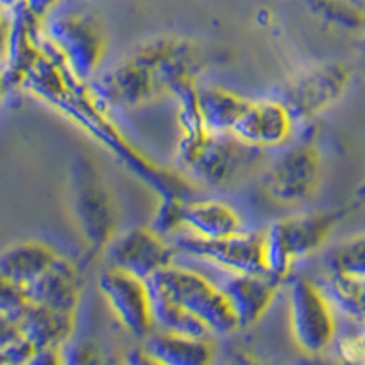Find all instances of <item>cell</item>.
<instances>
[{
  "label": "cell",
  "mask_w": 365,
  "mask_h": 365,
  "mask_svg": "<svg viewBox=\"0 0 365 365\" xmlns=\"http://www.w3.org/2000/svg\"><path fill=\"white\" fill-rule=\"evenodd\" d=\"M200 71L201 58L190 42L165 37L139 46L90 84L104 106L125 110L175 97L195 84Z\"/></svg>",
  "instance_id": "obj_1"
},
{
  "label": "cell",
  "mask_w": 365,
  "mask_h": 365,
  "mask_svg": "<svg viewBox=\"0 0 365 365\" xmlns=\"http://www.w3.org/2000/svg\"><path fill=\"white\" fill-rule=\"evenodd\" d=\"M42 34L79 83H93L104 57V29L86 0H61L41 19Z\"/></svg>",
  "instance_id": "obj_2"
},
{
  "label": "cell",
  "mask_w": 365,
  "mask_h": 365,
  "mask_svg": "<svg viewBox=\"0 0 365 365\" xmlns=\"http://www.w3.org/2000/svg\"><path fill=\"white\" fill-rule=\"evenodd\" d=\"M365 205V182L356 192L354 200L347 205L327 212H309L299 216L274 221L265 232V262L267 272L272 278L287 279L292 267L302 257L316 252L331 236L345 216Z\"/></svg>",
  "instance_id": "obj_3"
},
{
  "label": "cell",
  "mask_w": 365,
  "mask_h": 365,
  "mask_svg": "<svg viewBox=\"0 0 365 365\" xmlns=\"http://www.w3.org/2000/svg\"><path fill=\"white\" fill-rule=\"evenodd\" d=\"M256 152L234 135H214L205 128L181 133L178 141L179 165L194 181L214 188L236 181Z\"/></svg>",
  "instance_id": "obj_4"
},
{
  "label": "cell",
  "mask_w": 365,
  "mask_h": 365,
  "mask_svg": "<svg viewBox=\"0 0 365 365\" xmlns=\"http://www.w3.org/2000/svg\"><path fill=\"white\" fill-rule=\"evenodd\" d=\"M185 311L200 319L210 334H230L240 329L232 309L216 282L197 270L172 265L148 279Z\"/></svg>",
  "instance_id": "obj_5"
},
{
  "label": "cell",
  "mask_w": 365,
  "mask_h": 365,
  "mask_svg": "<svg viewBox=\"0 0 365 365\" xmlns=\"http://www.w3.org/2000/svg\"><path fill=\"white\" fill-rule=\"evenodd\" d=\"M322 185V155L312 143L283 150L263 174L265 195L276 205L296 207L307 203Z\"/></svg>",
  "instance_id": "obj_6"
},
{
  "label": "cell",
  "mask_w": 365,
  "mask_h": 365,
  "mask_svg": "<svg viewBox=\"0 0 365 365\" xmlns=\"http://www.w3.org/2000/svg\"><path fill=\"white\" fill-rule=\"evenodd\" d=\"M351 79V71L344 64H316L283 84L274 99L285 104L296 123H303L336 104L349 90Z\"/></svg>",
  "instance_id": "obj_7"
},
{
  "label": "cell",
  "mask_w": 365,
  "mask_h": 365,
  "mask_svg": "<svg viewBox=\"0 0 365 365\" xmlns=\"http://www.w3.org/2000/svg\"><path fill=\"white\" fill-rule=\"evenodd\" d=\"M88 165L90 163H83L75 168L73 216L90 254L96 256L106 252L115 240L117 210L108 188Z\"/></svg>",
  "instance_id": "obj_8"
},
{
  "label": "cell",
  "mask_w": 365,
  "mask_h": 365,
  "mask_svg": "<svg viewBox=\"0 0 365 365\" xmlns=\"http://www.w3.org/2000/svg\"><path fill=\"white\" fill-rule=\"evenodd\" d=\"M291 331L296 345L307 354H319L336 336V311L318 282L296 278L289 296Z\"/></svg>",
  "instance_id": "obj_9"
},
{
  "label": "cell",
  "mask_w": 365,
  "mask_h": 365,
  "mask_svg": "<svg viewBox=\"0 0 365 365\" xmlns=\"http://www.w3.org/2000/svg\"><path fill=\"white\" fill-rule=\"evenodd\" d=\"M172 245L179 252L210 263L223 272L269 274L263 232H241L221 240H203L188 234L174 240Z\"/></svg>",
  "instance_id": "obj_10"
},
{
  "label": "cell",
  "mask_w": 365,
  "mask_h": 365,
  "mask_svg": "<svg viewBox=\"0 0 365 365\" xmlns=\"http://www.w3.org/2000/svg\"><path fill=\"white\" fill-rule=\"evenodd\" d=\"M0 316L17 325L37 351L64 347L73 338L75 316L28 302L21 289L9 283H2L0 289Z\"/></svg>",
  "instance_id": "obj_11"
},
{
  "label": "cell",
  "mask_w": 365,
  "mask_h": 365,
  "mask_svg": "<svg viewBox=\"0 0 365 365\" xmlns=\"http://www.w3.org/2000/svg\"><path fill=\"white\" fill-rule=\"evenodd\" d=\"M97 287L112 314L130 336L143 341L155 331L148 282L106 265L97 278Z\"/></svg>",
  "instance_id": "obj_12"
},
{
  "label": "cell",
  "mask_w": 365,
  "mask_h": 365,
  "mask_svg": "<svg viewBox=\"0 0 365 365\" xmlns=\"http://www.w3.org/2000/svg\"><path fill=\"white\" fill-rule=\"evenodd\" d=\"M110 267L148 282L152 276L175 263V249L166 237L150 227H137L120 234L106 249Z\"/></svg>",
  "instance_id": "obj_13"
},
{
  "label": "cell",
  "mask_w": 365,
  "mask_h": 365,
  "mask_svg": "<svg viewBox=\"0 0 365 365\" xmlns=\"http://www.w3.org/2000/svg\"><path fill=\"white\" fill-rule=\"evenodd\" d=\"M296 120L278 99L250 101L232 135L250 148H278L292 135Z\"/></svg>",
  "instance_id": "obj_14"
},
{
  "label": "cell",
  "mask_w": 365,
  "mask_h": 365,
  "mask_svg": "<svg viewBox=\"0 0 365 365\" xmlns=\"http://www.w3.org/2000/svg\"><path fill=\"white\" fill-rule=\"evenodd\" d=\"M216 283L232 309L240 329L252 327L265 316L282 285L279 279L269 274L232 272H223L221 282Z\"/></svg>",
  "instance_id": "obj_15"
},
{
  "label": "cell",
  "mask_w": 365,
  "mask_h": 365,
  "mask_svg": "<svg viewBox=\"0 0 365 365\" xmlns=\"http://www.w3.org/2000/svg\"><path fill=\"white\" fill-rule=\"evenodd\" d=\"M21 291L35 305L75 316L81 302L79 272L70 259L61 257L37 282Z\"/></svg>",
  "instance_id": "obj_16"
},
{
  "label": "cell",
  "mask_w": 365,
  "mask_h": 365,
  "mask_svg": "<svg viewBox=\"0 0 365 365\" xmlns=\"http://www.w3.org/2000/svg\"><path fill=\"white\" fill-rule=\"evenodd\" d=\"M61 257L63 256L48 243L35 240L19 241L2 252L0 279L17 289H26L48 272Z\"/></svg>",
  "instance_id": "obj_17"
},
{
  "label": "cell",
  "mask_w": 365,
  "mask_h": 365,
  "mask_svg": "<svg viewBox=\"0 0 365 365\" xmlns=\"http://www.w3.org/2000/svg\"><path fill=\"white\" fill-rule=\"evenodd\" d=\"M141 347L161 365H210L214 360V347L208 338L154 331L141 341Z\"/></svg>",
  "instance_id": "obj_18"
},
{
  "label": "cell",
  "mask_w": 365,
  "mask_h": 365,
  "mask_svg": "<svg viewBox=\"0 0 365 365\" xmlns=\"http://www.w3.org/2000/svg\"><path fill=\"white\" fill-rule=\"evenodd\" d=\"M182 227L190 230L192 236L203 240H221L245 232L241 227L237 212L230 205L220 200L190 201L185 207Z\"/></svg>",
  "instance_id": "obj_19"
},
{
  "label": "cell",
  "mask_w": 365,
  "mask_h": 365,
  "mask_svg": "<svg viewBox=\"0 0 365 365\" xmlns=\"http://www.w3.org/2000/svg\"><path fill=\"white\" fill-rule=\"evenodd\" d=\"M250 101L220 86L197 88V110L207 132L232 135Z\"/></svg>",
  "instance_id": "obj_20"
},
{
  "label": "cell",
  "mask_w": 365,
  "mask_h": 365,
  "mask_svg": "<svg viewBox=\"0 0 365 365\" xmlns=\"http://www.w3.org/2000/svg\"><path fill=\"white\" fill-rule=\"evenodd\" d=\"M150 302H152V319L154 329L170 334H181L190 338H208L210 331L201 324L200 319L185 311L181 305L170 299L158 287L148 283Z\"/></svg>",
  "instance_id": "obj_21"
},
{
  "label": "cell",
  "mask_w": 365,
  "mask_h": 365,
  "mask_svg": "<svg viewBox=\"0 0 365 365\" xmlns=\"http://www.w3.org/2000/svg\"><path fill=\"white\" fill-rule=\"evenodd\" d=\"M318 285L332 303L334 311L365 327V278L327 272Z\"/></svg>",
  "instance_id": "obj_22"
},
{
  "label": "cell",
  "mask_w": 365,
  "mask_h": 365,
  "mask_svg": "<svg viewBox=\"0 0 365 365\" xmlns=\"http://www.w3.org/2000/svg\"><path fill=\"white\" fill-rule=\"evenodd\" d=\"M329 272L365 278V232L341 241L329 252Z\"/></svg>",
  "instance_id": "obj_23"
},
{
  "label": "cell",
  "mask_w": 365,
  "mask_h": 365,
  "mask_svg": "<svg viewBox=\"0 0 365 365\" xmlns=\"http://www.w3.org/2000/svg\"><path fill=\"white\" fill-rule=\"evenodd\" d=\"M63 354L66 365H126L125 354L117 358L110 349L90 338H71L63 347Z\"/></svg>",
  "instance_id": "obj_24"
},
{
  "label": "cell",
  "mask_w": 365,
  "mask_h": 365,
  "mask_svg": "<svg viewBox=\"0 0 365 365\" xmlns=\"http://www.w3.org/2000/svg\"><path fill=\"white\" fill-rule=\"evenodd\" d=\"M37 353L28 338L21 332L15 324L2 319V332H0V364L2 365H26L31 356Z\"/></svg>",
  "instance_id": "obj_25"
},
{
  "label": "cell",
  "mask_w": 365,
  "mask_h": 365,
  "mask_svg": "<svg viewBox=\"0 0 365 365\" xmlns=\"http://www.w3.org/2000/svg\"><path fill=\"white\" fill-rule=\"evenodd\" d=\"M185 207H187V203L182 201L181 195H163V200L161 203H159L158 210H155L154 220H152L150 228L155 230V232L163 237L172 236V234L178 232L179 228L182 227Z\"/></svg>",
  "instance_id": "obj_26"
},
{
  "label": "cell",
  "mask_w": 365,
  "mask_h": 365,
  "mask_svg": "<svg viewBox=\"0 0 365 365\" xmlns=\"http://www.w3.org/2000/svg\"><path fill=\"white\" fill-rule=\"evenodd\" d=\"M26 365H66L64 364L63 347L41 349Z\"/></svg>",
  "instance_id": "obj_27"
},
{
  "label": "cell",
  "mask_w": 365,
  "mask_h": 365,
  "mask_svg": "<svg viewBox=\"0 0 365 365\" xmlns=\"http://www.w3.org/2000/svg\"><path fill=\"white\" fill-rule=\"evenodd\" d=\"M125 364L126 365H161L159 361H155L154 358L148 356V354L143 351V347H133L125 353Z\"/></svg>",
  "instance_id": "obj_28"
},
{
  "label": "cell",
  "mask_w": 365,
  "mask_h": 365,
  "mask_svg": "<svg viewBox=\"0 0 365 365\" xmlns=\"http://www.w3.org/2000/svg\"><path fill=\"white\" fill-rule=\"evenodd\" d=\"M61 0H26L24 4L28 6V9L34 15H37L38 19H42L46 15V13L50 11L53 6H57Z\"/></svg>",
  "instance_id": "obj_29"
},
{
  "label": "cell",
  "mask_w": 365,
  "mask_h": 365,
  "mask_svg": "<svg viewBox=\"0 0 365 365\" xmlns=\"http://www.w3.org/2000/svg\"><path fill=\"white\" fill-rule=\"evenodd\" d=\"M225 365H257V364H256V361L250 360V358L240 356V358H236V360L228 361V364H225Z\"/></svg>",
  "instance_id": "obj_30"
},
{
  "label": "cell",
  "mask_w": 365,
  "mask_h": 365,
  "mask_svg": "<svg viewBox=\"0 0 365 365\" xmlns=\"http://www.w3.org/2000/svg\"><path fill=\"white\" fill-rule=\"evenodd\" d=\"M26 0H2V6H4V9H13L17 8V6L24 4Z\"/></svg>",
  "instance_id": "obj_31"
},
{
  "label": "cell",
  "mask_w": 365,
  "mask_h": 365,
  "mask_svg": "<svg viewBox=\"0 0 365 365\" xmlns=\"http://www.w3.org/2000/svg\"><path fill=\"white\" fill-rule=\"evenodd\" d=\"M344 2H347V4L356 6V8H360V9L365 8V0H344Z\"/></svg>",
  "instance_id": "obj_32"
},
{
  "label": "cell",
  "mask_w": 365,
  "mask_h": 365,
  "mask_svg": "<svg viewBox=\"0 0 365 365\" xmlns=\"http://www.w3.org/2000/svg\"><path fill=\"white\" fill-rule=\"evenodd\" d=\"M360 338H361V341H364V345H365V331L361 332V334H360Z\"/></svg>",
  "instance_id": "obj_33"
},
{
  "label": "cell",
  "mask_w": 365,
  "mask_h": 365,
  "mask_svg": "<svg viewBox=\"0 0 365 365\" xmlns=\"http://www.w3.org/2000/svg\"><path fill=\"white\" fill-rule=\"evenodd\" d=\"M364 15H365V8H364Z\"/></svg>",
  "instance_id": "obj_34"
}]
</instances>
